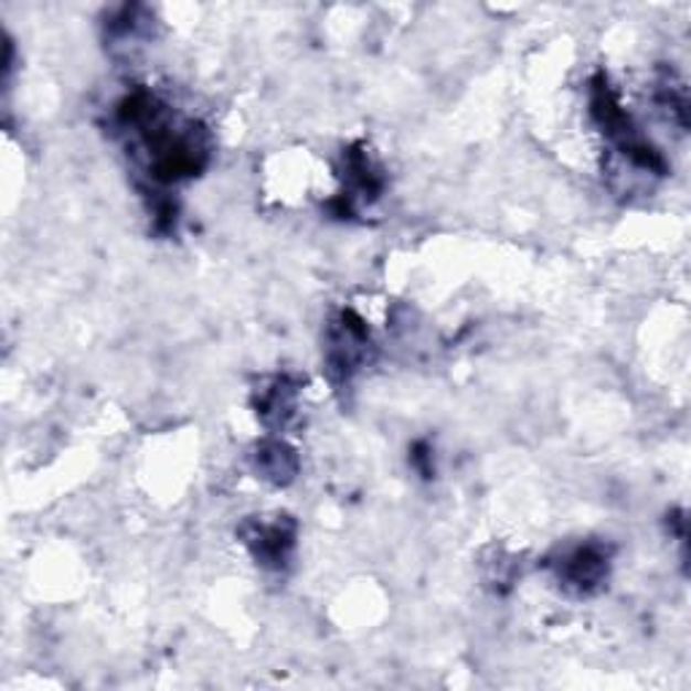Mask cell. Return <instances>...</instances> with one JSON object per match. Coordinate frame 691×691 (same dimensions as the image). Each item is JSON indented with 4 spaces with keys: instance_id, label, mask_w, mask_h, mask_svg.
<instances>
[{
    "instance_id": "obj_1",
    "label": "cell",
    "mask_w": 691,
    "mask_h": 691,
    "mask_svg": "<svg viewBox=\"0 0 691 691\" xmlns=\"http://www.w3.org/2000/svg\"><path fill=\"white\" fill-rule=\"evenodd\" d=\"M608 575V554H605L603 545H578L570 554H565L560 565V578L567 589L578 594H589L603 584V578Z\"/></svg>"
},
{
    "instance_id": "obj_2",
    "label": "cell",
    "mask_w": 691,
    "mask_h": 691,
    "mask_svg": "<svg viewBox=\"0 0 691 691\" xmlns=\"http://www.w3.org/2000/svg\"><path fill=\"white\" fill-rule=\"evenodd\" d=\"M252 543L254 554L263 565L268 567H281L287 562L289 551H293L295 543V530L284 521H273V524L265 527H254V535L248 538Z\"/></svg>"
},
{
    "instance_id": "obj_3",
    "label": "cell",
    "mask_w": 691,
    "mask_h": 691,
    "mask_svg": "<svg viewBox=\"0 0 691 691\" xmlns=\"http://www.w3.org/2000/svg\"><path fill=\"white\" fill-rule=\"evenodd\" d=\"M257 468L265 472V478H270V481L276 483H284L289 481V478L295 476V457L293 451H289L287 446L281 444H268L259 448V457H257Z\"/></svg>"
}]
</instances>
